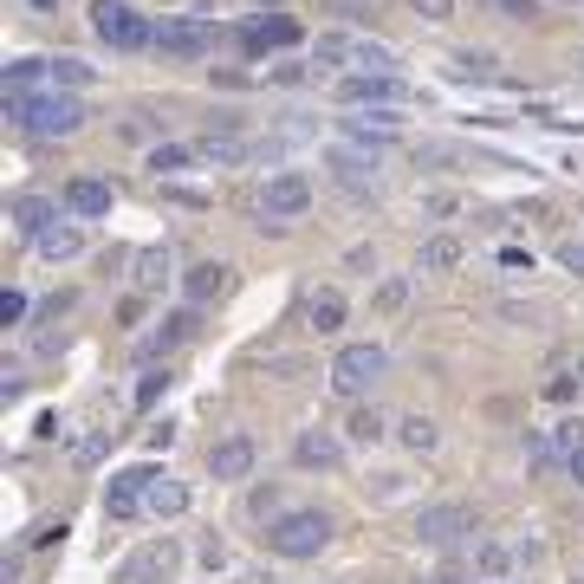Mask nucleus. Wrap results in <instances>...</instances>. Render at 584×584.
<instances>
[{"label": "nucleus", "instance_id": "1", "mask_svg": "<svg viewBox=\"0 0 584 584\" xmlns=\"http://www.w3.org/2000/svg\"><path fill=\"white\" fill-rule=\"evenodd\" d=\"M7 117L26 124L33 137H72L78 124H85V104H78L72 91H33V98L7 91Z\"/></svg>", "mask_w": 584, "mask_h": 584}, {"label": "nucleus", "instance_id": "2", "mask_svg": "<svg viewBox=\"0 0 584 584\" xmlns=\"http://www.w3.org/2000/svg\"><path fill=\"white\" fill-rule=\"evenodd\" d=\"M325 546H332V513L292 507L280 519H267V552H280V559H318Z\"/></svg>", "mask_w": 584, "mask_h": 584}, {"label": "nucleus", "instance_id": "3", "mask_svg": "<svg viewBox=\"0 0 584 584\" xmlns=\"http://www.w3.org/2000/svg\"><path fill=\"white\" fill-rule=\"evenodd\" d=\"M176 572H182V546L176 539H149L111 572V584H176Z\"/></svg>", "mask_w": 584, "mask_h": 584}, {"label": "nucleus", "instance_id": "4", "mask_svg": "<svg viewBox=\"0 0 584 584\" xmlns=\"http://www.w3.org/2000/svg\"><path fill=\"white\" fill-rule=\"evenodd\" d=\"M91 26H98V40H104V46H117V53L156 46V26H149L144 13H131L124 0H98V7H91Z\"/></svg>", "mask_w": 584, "mask_h": 584}, {"label": "nucleus", "instance_id": "5", "mask_svg": "<svg viewBox=\"0 0 584 584\" xmlns=\"http://www.w3.org/2000/svg\"><path fill=\"white\" fill-rule=\"evenodd\" d=\"M383 370H390V351H383V345H345V351L332 358V390H338V396H364Z\"/></svg>", "mask_w": 584, "mask_h": 584}, {"label": "nucleus", "instance_id": "6", "mask_svg": "<svg viewBox=\"0 0 584 584\" xmlns=\"http://www.w3.org/2000/svg\"><path fill=\"white\" fill-rule=\"evenodd\" d=\"M305 209H312V182H305L299 169L267 176V189H260V221H267V227H287V221L305 215Z\"/></svg>", "mask_w": 584, "mask_h": 584}, {"label": "nucleus", "instance_id": "7", "mask_svg": "<svg viewBox=\"0 0 584 584\" xmlns=\"http://www.w3.org/2000/svg\"><path fill=\"white\" fill-rule=\"evenodd\" d=\"M468 532H474V513L461 507V501H441V507L416 513V539L423 546H461Z\"/></svg>", "mask_w": 584, "mask_h": 584}, {"label": "nucleus", "instance_id": "8", "mask_svg": "<svg viewBox=\"0 0 584 584\" xmlns=\"http://www.w3.org/2000/svg\"><path fill=\"white\" fill-rule=\"evenodd\" d=\"M338 98L345 104H370V111H396L409 91H403V78H390V72H351V78H338Z\"/></svg>", "mask_w": 584, "mask_h": 584}, {"label": "nucleus", "instance_id": "9", "mask_svg": "<svg viewBox=\"0 0 584 584\" xmlns=\"http://www.w3.org/2000/svg\"><path fill=\"white\" fill-rule=\"evenodd\" d=\"M345 448H351V441L332 436V429H299L292 461H299V468H312V474H332V468H345Z\"/></svg>", "mask_w": 584, "mask_h": 584}, {"label": "nucleus", "instance_id": "10", "mask_svg": "<svg viewBox=\"0 0 584 584\" xmlns=\"http://www.w3.org/2000/svg\"><path fill=\"white\" fill-rule=\"evenodd\" d=\"M149 481H156V468H124V474H111V487H104V519H137Z\"/></svg>", "mask_w": 584, "mask_h": 584}, {"label": "nucleus", "instance_id": "11", "mask_svg": "<svg viewBox=\"0 0 584 584\" xmlns=\"http://www.w3.org/2000/svg\"><path fill=\"white\" fill-rule=\"evenodd\" d=\"M215 46V33L202 20H162L156 26V53H176V59H202Z\"/></svg>", "mask_w": 584, "mask_h": 584}, {"label": "nucleus", "instance_id": "12", "mask_svg": "<svg viewBox=\"0 0 584 584\" xmlns=\"http://www.w3.org/2000/svg\"><path fill=\"white\" fill-rule=\"evenodd\" d=\"M209 474L215 481H247L254 474V436H221L209 448Z\"/></svg>", "mask_w": 584, "mask_h": 584}, {"label": "nucleus", "instance_id": "13", "mask_svg": "<svg viewBox=\"0 0 584 584\" xmlns=\"http://www.w3.org/2000/svg\"><path fill=\"white\" fill-rule=\"evenodd\" d=\"M66 215H78V221L111 215V182H98V176H72V182H66Z\"/></svg>", "mask_w": 584, "mask_h": 584}, {"label": "nucleus", "instance_id": "14", "mask_svg": "<svg viewBox=\"0 0 584 584\" xmlns=\"http://www.w3.org/2000/svg\"><path fill=\"white\" fill-rule=\"evenodd\" d=\"M144 513L149 519H176V513H189V487L176 481V474H156L144 487Z\"/></svg>", "mask_w": 584, "mask_h": 584}, {"label": "nucleus", "instance_id": "15", "mask_svg": "<svg viewBox=\"0 0 584 584\" xmlns=\"http://www.w3.org/2000/svg\"><path fill=\"white\" fill-rule=\"evenodd\" d=\"M332 169L345 189H377V149H332Z\"/></svg>", "mask_w": 584, "mask_h": 584}, {"label": "nucleus", "instance_id": "16", "mask_svg": "<svg viewBox=\"0 0 584 584\" xmlns=\"http://www.w3.org/2000/svg\"><path fill=\"white\" fill-rule=\"evenodd\" d=\"M33 247H40V260H78L85 254V234H78V221H53Z\"/></svg>", "mask_w": 584, "mask_h": 584}, {"label": "nucleus", "instance_id": "17", "mask_svg": "<svg viewBox=\"0 0 584 584\" xmlns=\"http://www.w3.org/2000/svg\"><path fill=\"white\" fill-rule=\"evenodd\" d=\"M305 318H312V332L318 338H338L345 332V292H312V305H305Z\"/></svg>", "mask_w": 584, "mask_h": 584}, {"label": "nucleus", "instance_id": "18", "mask_svg": "<svg viewBox=\"0 0 584 584\" xmlns=\"http://www.w3.org/2000/svg\"><path fill=\"white\" fill-rule=\"evenodd\" d=\"M513 565H519V552H513V546H501V539H474V572H481L487 584L513 579Z\"/></svg>", "mask_w": 584, "mask_h": 584}, {"label": "nucleus", "instance_id": "19", "mask_svg": "<svg viewBox=\"0 0 584 584\" xmlns=\"http://www.w3.org/2000/svg\"><path fill=\"white\" fill-rule=\"evenodd\" d=\"M383 436H390L383 409H377V403H358V409H351V423H345V441H351V448H377Z\"/></svg>", "mask_w": 584, "mask_h": 584}, {"label": "nucleus", "instance_id": "20", "mask_svg": "<svg viewBox=\"0 0 584 584\" xmlns=\"http://www.w3.org/2000/svg\"><path fill=\"white\" fill-rule=\"evenodd\" d=\"M53 221H59V209H53L46 195H20V202H13V227H20L26 240H40V234H46Z\"/></svg>", "mask_w": 584, "mask_h": 584}, {"label": "nucleus", "instance_id": "21", "mask_svg": "<svg viewBox=\"0 0 584 584\" xmlns=\"http://www.w3.org/2000/svg\"><path fill=\"white\" fill-rule=\"evenodd\" d=\"M221 287H227V267H221V260H202V267H189V280H182V292H189L195 305H202V299H215Z\"/></svg>", "mask_w": 584, "mask_h": 584}, {"label": "nucleus", "instance_id": "22", "mask_svg": "<svg viewBox=\"0 0 584 584\" xmlns=\"http://www.w3.org/2000/svg\"><path fill=\"white\" fill-rule=\"evenodd\" d=\"M396 441H403L409 454H429V448L441 441V429L429 423V416H403V423H396Z\"/></svg>", "mask_w": 584, "mask_h": 584}, {"label": "nucleus", "instance_id": "23", "mask_svg": "<svg viewBox=\"0 0 584 584\" xmlns=\"http://www.w3.org/2000/svg\"><path fill=\"white\" fill-rule=\"evenodd\" d=\"M292 40H299V26H292L287 13H273V20H260V26H254V40H247V46H254V53H267V46H292Z\"/></svg>", "mask_w": 584, "mask_h": 584}, {"label": "nucleus", "instance_id": "24", "mask_svg": "<svg viewBox=\"0 0 584 584\" xmlns=\"http://www.w3.org/2000/svg\"><path fill=\"white\" fill-rule=\"evenodd\" d=\"M195 156H202V162H215V169H234V162H247V144H240V137H202Z\"/></svg>", "mask_w": 584, "mask_h": 584}, {"label": "nucleus", "instance_id": "25", "mask_svg": "<svg viewBox=\"0 0 584 584\" xmlns=\"http://www.w3.org/2000/svg\"><path fill=\"white\" fill-rule=\"evenodd\" d=\"M312 59H318V66H351V59H358V40H345V33H318Z\"/></svg>", "mask_w": 584, "mask_h": 584}, {"label": "nucleus", "instance_id": "26", "mask_svg": "<svg viewBox=\"0 0 584 584\" xmlns=\"http://www.w3.org/2000/svg\"><path fill=\"white\" fill-rule=\"evenodd\" d=\"M454 260H461V240H454V234H436V240H423V267H429V273H448Z\"/></svg>", "mask_w": 584, "mask_h": 584}, {"label": "nucleus", "instance_id": "27", "mask_svg": "<svg viewBox=\"0 0 584 584\" xmlns=\"http://www.w3.org/2000/svg\"><path fill=\"white\" fill-rule=\"evenodd\" d=\"M195 332V312H176V318H162V332L149 338V351H169V345H182Z\"/></svg>", "mask_w": 584, "mask_h": 584}, {"label": "nucleus", "instance_id": "28", "mask_svg": "<svg viewBox=\"0 0 584 584\" xmlns=\"http://www.w3.org/2000/svg\"><path fill=\"white\" fill-rule=\"evenodd\" d=\"M358 72H390L396 78V53L390 46H370V40H358V59H351Z\"/></svg>", "mask_w": 584, "mask_h": 584}, {"label": "nucleus", "instance_id": "29", "mask_svg": "<svg viewBox=\"0 0 584 584\" xmlns=\"http://www.w3.org/2000/svg\"><path fill=\"white\" fill-rule=\"evenodd\" d=\"M162 280H169V254H156V247H149V254H137V287L156 292Z\"/></svg>", "mask_w": 584, "mask_h": 584}, {"label": "nucleus", "instance_id": "30", "mask_svg": "<svg viewBox=\"0 0 584 584\" xmlns=\"http://www.w3.org/2000/svg\"><path fill=\"white\" fill-rule=\"evenodd\" d=\"M149 169H156V176H176V169H189V149L182 144H156L149 149Z\"/></svg>", "mask_w": 584, "mask_h": 584}, {"label": "nucleus", "instance_id": "31", "mask_svg": "<svg viewBox=\"0 0 584 584\" xmlns=\"http://www.w3.org/2000/svg\"><path fill=\"white\" fill-rule=\"evenodd\" d=\"M454 78H474V85H487V78H494V59H487V53H454Z\"/></svg>", "mask_w": 584, "mask_h": 584}, {"label": "nucleus", "instance_id": "32", "mask_svg": "<svg viewBox=\"0 0 584 584\" xmlns=\"http://www.w3.org/2000/svg\"><path fill=\"white\" fill-rule=\"evenodd\" d=\"M403 299H409V280L396 273V280H383V287H377V312H403Z\"/></svg>", "mask_w": 584, "mask_h": 584}, {"label": "nucleus", "instance_id": "33", "mask_svg": "<svg viewBox=\"0 0 584 584\" xmlns=\"http://www.w3.org/2000/svg\"><path fill=\"white\" fill-rule=\"evenodd\" d=\"M403 494H409V474H377V487H370V501H403Z\"/></svg>", "mask_w": 584, "mask_h": 584}, {"label": "nucleus", "instance_id": "34", "mask_svg": "<svg viewBox=\"0 0 584 584\" xmlns=\"http://www.w3.org/2000/svg\"><path fill=\"white\" fill-rule=\"evenodd\" d=\"M59 85H91V66H85V59H59V66H53V91H59Z\"/></svg>", "mask_w": 584, "mask_h": 584}, {"label": "nucleus", "instance_id": "35", "mask_svg": "<svg viewBox=\"0 0 584 584\" xmlns=\"http://www.w3.org/2000/svg\"><path fill=\"white\" fill-rule=\"evenodd\" d=\"M162 390H169V370H144V383H137V409H149Z\"/></svg>", "mask_w": 584, "mask_h": 584}, {"label": "nucleus", "instance_id": "36", "mask_svg": "<svg viewBox=\"0 0 584 584\" xmlns=\"http://www.w3.org/2000/svg\"><path fill=\"white\" fill-rule=\"evenodd\" d=\"M481 7H494V13H507V20H532V13H539L532 0H481Z\"/></svg>", "mask_w": 584, "mask_h": 584}, {"label": "nucleus", "instance_id": "37", "mask_svg": "<svg viewBox=\"0 0 584 584\" xmlns=\"http://www.w3.org/2000/svg\"><path fill=\"white\" fill-rule=\"evenodd\" d=\"M0 318L20 325V318H26V292H0Z\"/></svg>", "mask_w": 584, "mask_h": 584}, {"label": "nucleus", "instance_id": "38", "mask_svg": "<svg viewBox=\"0 0 584 584\" xmlns=\"http://www.w3.org/2000/svg\"><path fill=\"white\" fill-rule=\"evenodd\" d=\"M559 267H565V273H579V280H584V247H579V240H565V247H559Z\"/></svg>", "mask_w": 584, "mask_h": 584}, {"label": "nucleus", "instance_id": "39", "mask_svg": "<svg viewBox=\"0 0 584 584\" xmlns=\"http://www.w3.org/2000/svg\"><path fill=\"white\" fill-rule=\"evenodd\" d=\"M247 507L260 513V519H267V513H273V519H280V494H273V487H260V494H254V501H247Z\"/></svg>", "mask_w": 584, "mask_h": 584}, {"label": "nucleus", "instance_id": "40", "mask_svg": "<svg viewBox=\"0 0 584 584\" xmlns=\"http://www.w3.org/2000/svg\"><path fill=\"white\" fill-rule=\"evenodd\" d=\"M202 565H209V572L227 565V546H221V539H202Z\"/></svg>", "mask_w": 584, "mask_h": 584}, {"label": "nucleus", "instance_id": "41", "mask_svg": "<svg viewBox=\"0 0 584 584\" xmlns=\"http://www.w3.org/2000/svg\"><path fill=\"white\" fill-rule=\"evenodd\" d=\"M416 13H423V20H448V13H454V0H416Z\"/></svg>", "mask_w": 584, "mask_h": 584}, {"label": "nucleus", "instance_id": "42", "mask_svg": "<svg viewBox=\"0 0 584 584\" xmlns=\"http://www.w3.org/2000/svg\"><path fill=\"white\" fill-rule=\"evenodd\" d=\"M565 474H572V481L584 487V448H572V454H565Z\"/></svg>", "mask_w": 584, "mask_h": 584}, {"label": "nucleus", "instance_id": "43", "mask_svg": "<svg viewBox=\"0 0 584 584\" xmlns=\"http://www.w3.org/2000/svg\"><path fill=\"white\" fill-rule=\"evenodd\" d=\"M423 584H474V579H423Z\"/></svg>", "mask_w": 584, "mask_h": 584}, {"label": "nucleus", "instance_id": "44", "mask_svg": "<svg viewBox=\"0 0 584 584\" xmlns=\"http://www.w3.org/2000/svg\"><path fill=\"white\" fill-rule=\"evenodd\" d=\"M33 7H46V13H53V7H59V0H33Z\"/></svg>", "mask_w": 584, "mask_h": 584}, {"label": "nucleus", "instance_id": "45", "mask_svg": "<svg viewBox=\"0 0 584 584\" xmlns=\"http://www.w3.org/2000/svg\"><path fill=\"white\" fill-rule=\"evenodd\" d=\"M501 584H513V579H501Z\"/></svg>", "mask_w": 584, "mask_h": 584}, {"label": "nucleus", "instance_id": "46", "mask_svg": "<svg viewBox=\"0 0 584 584\" xmlns=\"http://www.w3.org/2000/svg\"><path fill=\"white\" fill-rule=\"evenodd\" d=\"M572 584H584V579H572Z\"/></svg>", "mask_w": 584, "mask_h": 584}]
</instances>
